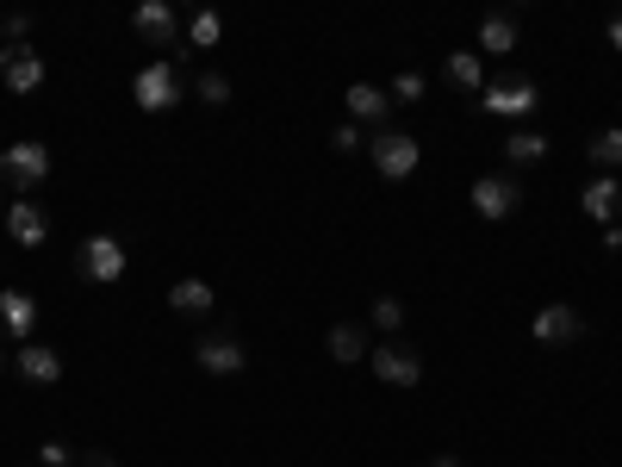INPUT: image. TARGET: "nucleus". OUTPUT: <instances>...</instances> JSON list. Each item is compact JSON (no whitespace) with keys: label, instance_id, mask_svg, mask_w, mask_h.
<instances>
[{"label":"nucleus","instance_id":"obj_1","mask_svg":"<svg viewBox=\"0 0 622 467\" xmlns=\"http://www.w3.org/2000/svg\"><path fill=\"white\" fill-rule=\"evenodd\" d=\"M0 175L13 181V194H32V187L50 175V150L25 137V144H13V150H0Z\"/></svg>","mask_w":622,"mask_h":467},{"label":"nucleus","instance_id":"obj_2","mask_svg":"<svg viewBox=\"0 0 622 467\" xmlns=\"http://www.w3.org/2000/svg\"><path fill=\"white\" fill-rule=\"evenodd\" d=\"M131 94H137V106H143V113H169V106L181 100V76L169 69V62H143V69H137V81H131Z\"/></svg>","mask_w":622,"mask_h":467},{"label":"nucleus","instance_id":"obj_3","mask_svg":"<svg viewBox=\"0 0 622 467\" xmlns=\"http://www.w3.org/2000/svg\"><path fill=\"white\" fill-rule=\"evenodd\" d=\"M417 162H424V150H417V137L411 132H380L373 137V169H380L387 181H405Z\"/></svg>","mask_w":622,"mask_h":467},{"label":"nucleus","instance_id":"obj_4","mask_svg":"<svg viewBox=\"0 0 622 467\" xmlns=\"http://www.w3.org/2000/svg\"><path fill=\"white\" fill-rule=\"evenodd\" d=\"M76 269H81V281H100V287H106V281L125 274V243H118V237H88L81 255H76Z\"/></svg>","mask_w":622,"mask_h":467},{"label":"nucleus","instance_id":"obj_5","mask_svg":"<svg viewBox=\"0 0 622 467\" xmlns=\"http://www.w3.org/2000/svg\"><path fill=\"white\" fill-rule=\"evenodd\" d=\"M480 106H486L492 118H529L542 106V88H535V81H492Z\"/></svg>","mask_w":622,"mask_h":467},{"label":"nucleus","instance_id":"obj_6","mask_svg":"<svg viewBox=\"0 0 622 467\" xmlns=\"http://www.w3.org/2000/svg\"><path fill=\"white\" fill-rule=\"evenodd\" d=\"M517 206H523V187H517L510 175H480V181H473V213H480V218L498 225V218H510Z\"/></svg>","mask_w":622,"mask_h":467},{"label":"nucleus","instance_id":"obj_7","mask_svg":"<svg viewBox=\"0 0 622 467\" xmlns=\"http://www.w3.org/2000/svg\"><path fill=\"white\" fill-rule=\"evenodd\" d=\"M368 362L387 387H417V380H424V362H417V350H405V343H380V350H368Z\"/></svg>","mask_w":622,"mask_h":467},{"label":"nucleus","instance_id":"obj_8","mask_svg":"<svg viewBox=\"0 0 622 467\" xmlns=\"http://www.w3.org/2000/svg\"><path fill=\"white\" fill-rule=\"evenodd\" d=\"M194 362L206 374H243V368H250V350H243L237 337H199V343H194Z\"/></svg>","mask_w":622,"mask_h":467},{"label":"nucleus","instance_id":"obj_9","mask_svg":"<svg viewBox=\"0 0 622 467\" xmlns=\"http://www.w3.org/2000/svg\"><path fill=\"white\" fill-rule=\"evenodd\" d=\"M0 76H7L13 94H32V88H44V57L25 50V44H7V50H0Z\"/></svg>","mask_w":622,"mask_h":467},{"label":"nucleus","instance_id":"obj_10","mask_svg":"<svg viewBox=\"0 0 622 467\" xmlns=\"http://www.w3.org/2000/svg\"><path fill=\"white\" fill-rule=\"evenodd\" d=\"M7 231H13V243L38 250L44 237H50V213H44L38 200H13V206H7Z\"/></svg>","mask_w":622,"mask_h":467},{"label":"nucleus","instance_id":"obj_11","mask_svg":"<svg viewBox=\"0 0 622 467\" xmlns=\"http://www.w3.org/2000/svg\"><path fill=\"white\" fill-rule=\"evenodd\" d=\"M20 374L32 380V387H57L62 380V350H50V343H20Z\"/></svg>","mask_w":622,"mask_h":467},{"label":"nucleus","instance_id":"obj_12","mask_svg":"<svg viewBox=\"0 0 622 467\" xmlns=\"http://www.w3.org/2000/svg\"><path fill=\"white\" fill-rule=\"evenodd\" d=\"M131 25H137L143 44H175V7H169V0H143L131 13Z\"/></svg>","mask_w":622,"mask_h":467},{"label":"nucleus","instance_id":"obj_13","mask_svg":"<svg viewBox=\"0 0 622 467\" xmlns=\"http://www.w3.org/2000/svg\"><path fill=\"white\" fill-rule=\"evenodd\" d=\"M579 331L585 324H579V311L573 306H542L535 311V343H548V350H554V343H573Z\"/></svg>","mask_w":622,"mask_h":467},{"label":"nucleus","instance_id":"obj_14","mask_svg":"<svg viewBox=\"0 0 622 467\" xmlns=\"http://www.w3.org/2000/svg\"><path fill=\"white\" fill-rule=\"evenodd\" d=\"M0 324L20 337V343H32V324H38V299H32V293H20V287H7V293H0Z\"/></svg>","mask_w":622,"mask_h":467},{"label":"nucleus","instance_id":"obj_15","mask_svg":"<svg viewBox=\"0 0 622 467\" xmlns=\"http://www.w3.org/2000/svg\"><path fill=\"white\" fill-rule=\"evenodd\" d=\"M212 281H199V274H187V281H175V287H169V306L175 311H187V318H206V311H212Z\"/></svg>","mask_w":622,"mask_h":467},{"label":"nucleus","instance_id":"obj_16","mask_svg":"<svg viewBox=\"0 0 622 467\" xmlns=\"http://www.w3.org/2000/svg\"><path fill=\"white\" fill-rule=\"evenodd\" d=\"M579 206H585V218H598V225H610L617 218V206H622V187H617V175H598L591 187L579 194Z\"/></svg>","mask_w":622,"mask_h":467},{"label":"nucleus","instance_id":"obj_17","mask_svg":"<svg viewBox=\"0 0 622 467\" xmlns=\"http://www.w3.org/2000/svg\"><path fill=\"white\" fill-rule=\"evenodd\" d=\"M480 50H486V57H510V50H517V20H510V13H486V20H480Z\"/></svg>","mask_w":622,"mask_h":467},{"label":"nucleus","instance_id":"obj_18","mask_svg":"<svg viewBox=\"0 0 622 467\" xmlns=\"http://www.w3.org/2000/svg\"><path fill=\"white\" fill-rule=\"evenodd\" d=\"M349 113L361 118V125H387L392 100L380 94V88H368V81H355V88H349Z\"/></svg>","mask_w":622,"mask_h":467},{"label":"nucleus","instance_id":"obj_19","mask_svg":"<svg viewBox=\"0 0 622 467\" xmlns=\"http://www.w3.org/2000/svg\"><path fill=\"white\" fill-rule=\"evenodd\" d=\"M505 156L517 162V169H529V162H542V156H548V137L542 132H510L505 137Z\"/></svg>","mask_w":622,"mask_h":467},{"label":"nucleus","instance_id":"obj_20","mask_svg":"<svg viewBox=\"0 0 622 467\" xmlns=\"http://www.w3.org/2000/svg\"><path fill=\"white\" fill-rule=\"evenodd\" d=\"M331 355H336V362H361V355H368V331H361V324H336V331H331Z\"/></svg>","mask_w":622,"mask_h":467},{"label":"nucleus","instance_id":"obj_21","mask_svg":"<svg viewBox=\"0 0 622 467\" xmlns=\"http://www.w3.org/2000/svg\"><path fill=\"white\" fill-rule=\"evenodd\" d=\"M187 38H194V44H199V50H212V44H218V38H224V20H218L212 7H199L194 20H187Z\"/></svg>","mask_w":622,"mask_h":467},{"label":"nucleus","instance_id":"obj_22","mask_svg":"<svg viewBox=\"0 0 622 467\" xmlns=\"http://www.w3.org/2000/svg\"><path fill=\"white\" fill-rule=\"evenodd\" d=\"M585 156H591L598 169H622V125H617V132H598Z\"/></svg>","mask_w":622,"mask_h":467},{"label":"nucleus","instance_id":"obj_23","mask_svg":"<svg viewBox=\"0 0 622 467\" xmlns=\"http://www.w3.org/2000/svg\"><path fill=\"white\" fill-rule=\"evenodd\" d=\"M448 81H454V88H480V50H454V57H448Z\"/></svg>","mask_w":622,"mask_h":467},{"label":"nucleus","instance_id":"obj_24","mask_svg":"<svg viewBox=\"0 0 622 467\" xmlns=\"http://www.w3.org/2000/svg\"><path fill=\"white\" fill-rule=\"evenodd\" d=\"M373 324H380V331H399V324H405V306H399L392 293H380V299H373Z\"/></svg>","mask_w":622,"mask_h":467},{"label":"nucleus","instance_id":"obj_25","mask_svg":"<svg viewBox=\"0 0 622 467\" xmlns=\"http://www.w3.org/2000/svg\"><path fill=\"white\" fill-rule=\"evenodd\" d=\"M392 100H405V106H417V100H424V76H417V69H405V76L392 81Z\"/></svg>","mask_w":622,"mask_h":467},{"label":"nucleus","instance_id":"obj_26","mask_svg":"<svg viewBox=\"0 0 622 467\" xmlns=\"http://www.w3.org/2000/svg\"><path fill=\"white\" fill-rule=\"evenodd\" d=\"M199 100H206V106H224V100H231V81L224 76H199Z\"/></svg>","mask_w":622,"mask_h":467},{"label":"nucleus","instance_id":"obj_27","mask_svg":"<svg viewBox=\"0 0 622 467\" xmlns=\"http://www.w3.org/2000/svg\"><path fill=\"white\" fill-rule=\"evenodd\" d=\"M69 462H76V448L62 443V436H57V443H44V448H38V467H69Z\"/></svg>","mask_w":622,"mask_h":467},{"label":"nucleus","instance_id":"obj_28","mask_svg":"<svg viewBox=\"0 0 622 467\" xmlns=\"http://www.w3.org/2000/svg\"><path fill=\"white\" fill-rule=\"evenodd\" d=\"M331 150H343V156L361 150V132H355V125H336V132H331Z\"/></svg>","mask_w":622,"mask_h":467},{"label":"nucleus","instance_id":"obj_29","mask_svg":"<svg viewBox=\"0 0 622 467\" xmlns=\"http://www.w3.org/2000/svg\"><path fill=\"white\" fill-rule=\"evenodd\" d=\"M603 250H610V255L622 250V231H617V225H603Z\"/></svg>","mask_w":622,"mask_h":467},{"label":"nucleus","instance_id":"obj_30","mask_svg":"<svg viewBox=\"0 0 622 467\" xmlns=\"http://www.w3.org/2000/svg\"><path fill=\"white\" fill-rule=\"evenodd\" d=\"M610 50H622V13L610 20Z\"/></svg>","mask_w":622,"mask_h":467},{"label":"nucleus","instance_id":"obj_31","mask_svg":"<svg viewBox=\"0 0 622 467\" xmlns=\"http://www.w3.org/2000/svg\"><path fill=\"white\" fill-rule=\"evenodd\" d=\"M436 467H461V455H436Z\"/></svg>","mask_w":622,"mask_h":467},{"label":"nucleus","instance_id":"obj_32","mask_svg":"<svg viewBox=\"0 0 622 467\" xmlns=\"http://www.w3.org/2000/svg\"><path fill=\"white\" fill-rule=\"evenodd\" d=\"M88 467H118V462H106V455H94V462H88Z\"/></svg>","mask_w":622,"mask_h":467},{"label":"nucleus","instance_id":"obj_33","mask_svg":"<svg viewBox=\"0 0 622 467\" xmlns=\"http://www.w3.org/2000/svg\"><path fill=\"white\" fill-rule=\"evenodd\" d=\"M0 38H7V20H0Z\"/></svg>","mask_w":622,"mask_h":467},{"label":"nucleus","instance_id":"obj_34","mask_svg":"<svg viewBox=\"0 0 622 467\" xmlns=\"http://www.w3.org/2000/svg\"><path fill=\"white\" fill-rule=\"evenodd\" d=\"M0 362H7V350H0Z\"/></svg>","mask_w":622,"mask_h":467},{"label":"nucleus","instance_id":"obj_35","mask_svg":"<svg viewBox=\"0 0 622 467\" xmlns=\"http://www.w3.org/2000/svg\"><path fill=\"white\" fill-rule=\"evenodd\" d=\"M13 467H25V462H13Z\"/></svg>","mask_w":622,"mask_h":467}]
</instances>
